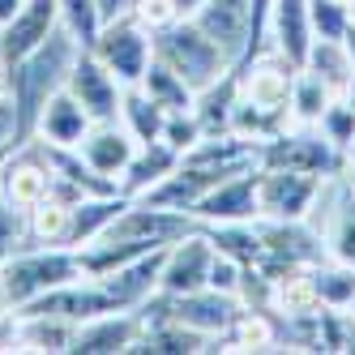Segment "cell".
I'll use <instances>...</instances> for the list:
<instances>
[{
	"instance_id": "6da1fadb",
	"label": "cell",
	"mask_w": 355,
	"mask_h": 355,
	"mask_svg": "<svg viewBox=\"0 0 355 355\" xmlns=\"http://www.w3.org/2000/svg\"><path fill=\"white\" fill-rule=\"evenodd\" d=\"M78 52H82V43L73 39L64 31V21H60V26L47 35L31 56H21L17 64L5 69V86H9L13 112H17V133H21V141L35 133V120L47 107V98H52L56 90H64L69 69H73V60H78Z\"/></svg>"
},
{
	"instance_id": "7a4b0ae2",
	"label": "cell",
	"mask_w": 355,
	"mask_h": 355,
	"mask_svg": "<svg viewBox=\"0 0 355 355\" xmlns=\"http://www.w3.org/2000/svg\"><path fill=\"white\" fill-rule=\"evenodd\" d=\"M73 278H82V257L78 248H64V244H31L0 266V287H5L13 313L26 309L39 295L73 283Z\"/></svg>"
},
{
	"instance_id": "3957f363",
	"label": "cell",
	"mask_w": 355,
	"mask_h": 355,
	"mask_svg": "<svg viewBox=\"0 0 355 355\" xmlns=\"http://www.w3.org/2000/svg\"><path fill=\"white\" fill-rule=\"evenodd\" d=\"M150 47H155V60L167 64L171 73H180L193 90H206L227 69H236L223 56V47L201 31L193 17H180V21H171V26L155 31L150 35Z\"/></svg>"
},
{
	"instance_id": "277c9868",
	"label": "cell",
	"mask_w": 355,
	"mask_h": 355,
	"mask_svg": "<svg viewBox=\"0 0 355 355\" xmlns=\"http://www.w3.org/2000/svg\"><path fill=\"white\" fill-rule=\"evenodd\" d=\"M261 236V261L257 270L270 283H283L291 274H304L325 257V244L317 236V227L309 218H257Z\"/></svg>"
},
{
	"instance_id": "5b68a950",
	"label": "cell",
	"mask_w": 355,
	"mask_h": 355,
	"mask_svg": "<svg viewBox=\"0 0 355 355\" xmlns=\"http://www.w3.org/2000/svg\"><path fill=\"white\" fill-rule=\"evenodd\" d=\"M141 317H171L189 329L206 338H223L227 329L236 325V317L244 313V300L240 295H227V291H214V287H201V291H184V295H171V291H155L141 309Z\"/></svg>"
},
{
	"instance_id": "8992f818",
	"label": "cell",
	"mask_w": 355,
	"mask_h": 355,
	"mask_svg": "<svg viewBox=\"0 0 355 355\" xmlns=\"http://www.w3.org/2000/svg\"><path fill=\"white\" fill-rule=\"evenodd\" d=\"M309 223L317 227V236L325 244V257L355 266V184L347 180V171L321 180V193L309 210Z\"/></svg>"
},
{
	"instance_id": "52a82bcc",
	"label": "cell",
	"mask_w": 355,
	"mask_h": 355,
	"mask_svg": "<svg viewBox=\"0 0 355 355\" xmlns=\"http://www.w3.org/2000/svg\"><path fill=\"white\" fill-rule=\"evenodd\" d=\"M261 167H295L309 175H338L347 171L343 150L321 133V124H291L274 141L261 146Z\"/></svg>"
},
{
	"instance_id": "ba28073f",
	"label": "cell",
	"mask_w": 355,
	"mask_h": 355,
	"mask_svg": "<svg viewBox=\"0 0 355 355\" xmlns=\"http://www.w3.org/2000/svg\"><path fill=\"white\" fill-rule=\"evenodd\" d=\"M90 52L103 60L120 86H137L146 78V69L150 60H155V47H150V31L141 26V21L133 13H120V17H107L103 26H98L94 43H90Z\"/></svg>"
},
{
	"instance_id": "9c48e42d",
	"label": "cell",
	"mask_w": 355,
	"mask_h": 355,
	"mask_svg": "<svg viewBox=\"0 0 355 355\" xmlns=\"http://www.w3.org/2000/svg\"><path fill=\"white\" fill-rule=\"evenodd\" d=\"M321 180L295 167H257V218H309Z\"/></svg>"
},
{
	"instance_id": "30bf717a",
	"label": "cell",
	"mask_w": 355,
	"mask_h": 355,
	"mask_svg": "<svg viewBox=\"0 0 355 355\" xmlns=\"http://www.w3.org/2000/svg\"><path fill=\"white\" fill-rule=\"evenodd\" d=\"M193 21L206 31L223 56L232 64H244L248 56H257V39H252V0H206Z\"/></svg>"
},
{
	"instance_id": "8fae6325",
	"label": "cell",
	"mask_w": 355,
	"mask_h": 355,
	"mask_svg": "<svg viewBox=\"0 0 355 355\" xmlns=\"http://www.w3.org/2000/svg\"><path fill=\"white\" fill-rule=\"evenodd\" d=\"M64 86H69V94L90 112V120H116V116H120L124 86H120L116 73L90 52V47H82V52H78V60H73Z\"/></svg>"
},
{
	"instance_id": "7c38bea8",
	"label": "cell",
	"mask_w": 355,
	"mask_h": 355,
	"mask_svg": "<svg viewBox=\"0 0 355 355\" xmlns=\"http://www.w3.org/2000/svg\"><path fill=\"white\" fill-rule=\"evenodd\" d=\"M240 69V98L248 103H261V107H287L291 112V86H295V73L300 64H291L283 52H257L252 60L236 64Z\"/></svg>"
},
{
	"instance_id": "4fadbf2b",
	"label": "cell",
	"mask_w": 355,
	"mask_h": 355,
	"mask_svg": "<svg viewBox=\"0 0 355 355\" xmlns=\"http://www.w3.org/2000/svg\"><path fill=\"white\" fill-rule=\"evenodd\" d=\"M210 266H214V244L206 236V227L189 232L184 240H175L163 252V274H159V291L184 295V291H201L210 287Z\"/></svg>"
},
{
	"instance_id": "5bb4252c",
	"label": "cell",
	"mask_w": 355,
	"mask_h": 355,
	"mask_svg": "<svg viewBox=\"0 0 355 355\" xmlns=\"http://www.w3.org/2000/svg\"><path fill=\"white\" fill-rule=\"evenodd\" d=\"M56 26H60L56 0H21V9L9 21H0V69H9L21 56H31Z\"/></svg>"
},
{
	"instance_id": "9a60e30c",
	"label": "cell",
	"mask_w": 355,
	"mask_h": 355,
	"mask_svg": "<svg viewBox=\"0 0 355 355\" xmlns=\"http://www.w3.org/2000/svg\"><path fill=\"white\" fill-rule=\"evenodd\" d=\"M0 197L13 201L17 210H31L52 197V167H47V159L39 155V146L31 137L13 146L5 171H0Z\"/></svg>"
},
{
	"instance_id": "2e32d148",
	"label": "cell",
	"mask_w": 355,
	"mask_h": 355,
	"mask_svg": "<svg viewBox=\"0 0 355 355\" xmlns=\"http://www.w3.org/2000/svg\"><path fill=\"white\" fill-rule=\"evenodd\" d=\"M141 313L137 309H116V313H98L78 325L69 355H133L141 338Z\"/></svg>"
},
{
	"instance_id": "e0dca14e",
	"label": "cell",
	"mask_w": 355,
	"mask_h": 355,
	"mask_svg": "<svg viewBox=\"0 0 355 355\" xmlns=\"http://www.w3.org/2000/svg\"><path fill=\"white\" fill-rule=\"evenodd\" d=\"M261 210H257V167H248L232 180H223L214 193H206L197 201L193 218L197 223H252Z\"/></svg>"
},
{
	"instance_id": "ac0fdd59",
	"label": "cell",
	"mask_w": 355,
	"mask_h": 355,
	"mask_svg": "<svg viewBox=\"0 0 355 355\" xmlns=\"http://www.w3.org/2000/svg\"><path fill=\"white\" fill-rule=\"evenodd\" d=\"M78 150H82V159L98 175H103V180H116L120 184V175H124V167H129L133 150H137V137L124 129L120 120H94Z\"/></svg>"
},
{
	"instance_id": "d6986e66",
	"label": "cell",
	"mask_w": 355,
	"mask_h": 355,
	"mask_svg": "<svg viewBox=\"0 0 355 355\" xmlns=\"http://www.w3.org/2000/svg\"><path fill=\"white\" fill-rule=\"evenodd\" d=\"M163 252H146V257H133V261H124L107 274H98V283H103V291L112 295L116 309H141V304L159 291V274H163Z\"/></svg>"
},
{
	"instance_id": "ffe728a7",
	"label": "cell",
	"mask_w": 355,
	"mask_h": 355,
	"mask_svg": "<svg viewBox=\"0 0 355 355\" xmlns=\"http://www.w3.org/2000/svg\"><path fill=\"white\" fill-rule=\"evenodd\" d=\"M266 39H270L266 47L283 52L291 64L309 60V47H313V13H309V0H274Z\"/></svg>"
},
{
	"instance_id": "44dd1931",
	"label": "cell",
	"mask_w": 355,
	"mask_h": 355,
	"mask_svg": "<svg viewBox=\"0 0 355 355\" xmlns=\"http://www.w3.org/2000/svg\"><path fill=\"white\" fill-rule=\"evenodd\" d=\"M90 124H94L90 112L64 86V90H56L52 98H47V107L39 112L31 137H43V141H52V146H82V137L90 133Z\"/></svg>"
},
{
	"instance_id": "7402d4cb",
	"label": "cell",
	"mask_w": 355,
	"mask_h": 355,
	"mask_svg": "<svg viewBox=\"0 0 355 355\" xmlns=\"http://www.w3.org/2000/svg\"><path fill=\"white\" fill-rule=\"evenodd\" d=\"M141 338L133 347V355H206V351H218L214 338L197 334V329L171 321V317H141Z\"/></svg>"
},
{
	"instance_id": "603a6c76",
	"label": "cell",
	"mask_w": 355,
	"mask_h": 355,
	"mask_svg": "<svg viewBox=\"0 0 355 355\" xmlns=\"http://www.w3.org/2000/svg\"><path fill=\"white\" fill-rule=\"evenodd\" d=\"M236 103H240V69H227L223 78H214L206 90H197V98H193V116L201 124V133H206V137L232 133Z\"/></svg>"
},
{
	"instance_id": "cb8c5ba5",
	"label": "cell",
	"mask_w": 355,
	"mask_h": 355,
	"mask_svg": "<svg viewBox=\"0 0 355 355\" xmlns=\"http://www.w3.org/2000/svg\"><path fill=\"white\" fill-rule=\"evenodd\" d=\"M175 167H180V150H171L163 137L159 141H141L133 150L129 167H124V175H120V193L124 197H141V193L155 189L163 175H171Z\"/></svg>"
},
{
	"instance_id": "d4e9b609",
	"label": "cell",
	"mask_w": 355,
	"mask_h": 355,
	"mask_svg": "<svg viewBox=\"0 0 355 355\" xmlns=\"http://www.w3.org/2000/svg\"><path fill=\"white\" fill-rule=\"evenodd\" d=\"M78 321H64L52 313H17V351L31 355H69Z\"/></svg>"
},
{
	"instance_id": "484cf974",
	"label": "cell",
	"mask_w": 355,
	"mask_h": 355,
	"mask_svg": "<svg viewBox=\"0 0 355 355\" xmlns=\"http://www.w3.org/2000/svg\"><path fill=\"white\" fill-rule=\"evenodd\" d=\"M124 206H129V197H124V193H94V197H82L78 206H73L69 248H86L90 240H98Z\"/></svg>"
},
{
	"instance_id": "4316f807",
	"label": "cell",
	"mask_w": 355,
	"mask_h": 355,
	"mask_svg": "<svg viewBox=\"0 0 355 355\" xmlns=\"http://www.w3.org/2000/svg\"><path fill=\"white\" fill-rule=\"evenodd\" d=\"M309 283L321 309H351L355 300V266L334 261V257H321L317 266H309Z\"/></svg>"
},
{
	"instance_id": "83f0119b",
	"label": "cell",
	"mask_w": 355,
	"mask_h": 355,
	"mask_svg": "<svg viewBox=\"0 0 355 355\" xmlns=\"http://www.w3.org/2000/svg\"><path fill=\"white\" fill-rule=\"evenodd\" d=\"M124 129H129L141 141H159L163 137V124H167V112L150 98L141 86H124V98H120V116H116Z\"/></svg>"
},
{
	"instance_id": "f1b7e54d",
	"label": "cell",
	"mask_w": 355,
	"mask_h": 355,
	"mask_svg": "<svg viewBox=\"0 0 355 355\" xmlns=\"http://www.w3.org/2000/svg\"><path fill=\"white\" fill-rule=\"evenodd\" d=\"M300 69L317 73V78H321L329 90H334L338 98H343L347 86L355 82V64H351V56H347V47H343V43H329V39H313L309 60H304Z\"/></svg>"
},
{
	"instance_id": "f546056e",
	"label": "cell",
	"mask_w": 355,
	"mask_h": 355,
	"mask_svg": "<svg viewBox=\"0 0 355 355\" xmlns=\"http://www.w3.org/2000/svg\"><path fill=\"white\" fill-rule=\"evenodd\" d=\"M73 206L78 201L64 197H47L39 206L26 210V227H31V244H64L69 248V227H73Z\"/></svg>"
},
{
	"instance_id": "4dcf8cb0",
	"label": "cell",
	"mask_w": 355,
	"mask_h": 355,
	"mask_svg": "<svg viewBox=\"0 0 355 355\" xmlns=\"http://www.w3.org/2000/svg\"><path fill=\"white\" fill-rule=\"evenodd\" d=\"M206 227V223H201ZM206 236L214 244V252L223 257H232L240 266H257L261 261V236H257V218L252 223H210Z\"/></svg>"
},
{
	"instance_id": "1f68e13d",
	"label": "cell",
	"mask_w": 355,
	"mask_h": 355,
	"mask_svg": "<svg viewBox=\"0 0 355 355\" xmlns=\"http://www.w3.org/2000/svg\"><path fill=\"white\" fill-rule=\"evenodd\" d=\"M155 103L163 107V112H189L193 107V98H197V90L180 78V73H171L167 64H159V60H150V69H146V78L137 82Z\"/></svg>"
},
{
	"instance_id": "d6a6232c",
	"label": "cell",
	"mask_w": 355,
	"mask_h": 355,
	"mask_svg": "<svg viewBox=\"0 0 355 355\" xmlns=\"http://www.w3.org/2000/svg\"><path fill=\"white\" fill-rule=\"evenodd\" d=\"M334 90H329L317 73H309V69H300L295 73V86H291V124H321V116H325V107L334 103Z\"/></svg>"
},
{
	"instance_id": "836d02e7",
	"label": "cell",
	"mask_w": 355,
	"mask_h": 355,
	"mask_svg": "<svg viewBox=\"0 0 355 355\" xmlns=\"http://www.w3.org/2000/svg\"><path fill=\"white\" fill-rule=\"evenodd\" d=\"M56 5H60L64 31L78 39L82 47H90L98 26H103V5H98V0H56Z\"/></svg>"
},
{
	"instance_id": "e575fe53",
	"label": "cell",
	"mask_w": 355,
	"mask_h": 355,
	"mask_svg": "<svg viewBox=\"0 0 355 355\" xmlns=\"http://www.w3.org/2000/svg\"><path fill=\"white\" fill-rule=\"evenodd\" d=\"M309 13H313V39H329V43H343L355 21L347 0H309Z\"/></svg>"
},
{
	"instance_id": "d590c367",
	"label": "cell",
	"mask_w": 355,
	"mask_h": 355,
	"mask_svg": "<svg viewBox=\"0 0 355 355\" xmlns=\"http://www.w3.org/2000/svg\"><path fill=\"white\" fill-rule=\"evenodd\" d=\"M31 248V227H26V210H17L13 201L0 197V266H5L13 252Z\"/></svg>"
},
{
	"instance_id": "8d00e7d4",
	"label": "cell",
	"mask_w": 355,
	"mask_h": 355,
	"mask_svg": "<svg viewBox=\"0 0 355 355\" xmlns=\"http://www.w3.org/2000/svg\"><path fill=\"white\" fill-rule=\"evenodd\" d=\"M321 133L334 141V146L343 150V159H347V146L355 141V107L347 103V98H334V103L325 107V116H321Z\"/></svg>"
},
{
	"instance_id": "74e56055",
	"label": "cell",
	"mask_w": 355,
	"mask_h": 355,
	"mask_svg": "<svg viewBox=\"0 0 355 355\" xmlns=\"http://www.w3.org/2000/svg\"><path fill=\"white\" fill-rule=\"evenodd\" d=\"M206 137L201 133V124H197V116H193V107L189 112H167V124H163V141L171 146V150H180V155H189V150Z\"/></svg>"
},
{
	"instance_id": "f35d334b",
	"label": "cell",
	"mask_w": 355,
	"mask_h": 355,
	"mask_svg": "<svg viewBox=\"0 0 355 355\" xmlns=\"http://www.w3.org/2000/svg\"><path fill=\"white\" fill-rule=\"evenodd\" d=\"M141 26L155 35V31H163V26H171V21H180V13H175V5L171 0H137V5L129 9Z\"/></svg>"
},
{
	"instance_id": "ab89813d",
	"label": "cell",
	"mask_w": 355,
	"mask_h": 355,
	"mask_svg": "<svg viewBox=\"0 0 355 355\" xmlns=\"http://www.w3.org/2000/svg\"><path fill=\"white\" fill-rule=\"evenodd\" d=\"M244 270L240 261L223 257V252H214V266H210V287L214 291H227V295H240V283H244Z\"/></svg>"
},
{
	"instance_id": "60d3db41",
	"label": "cell",
	"mask_w": 355,
	"mask_h": 355,
	"mask_svg": "<svg viewBox=\"0 0 355 355\" xmlns=\"http://www.w3.org/2000/svg\"><path fill=\"white\" fill-rule=\"evenodd\" d=\"M9 141H21V133H17V112H13V98L5 94V98H0V146H9Z\"/></svg>"
},
{
	"instance_id": "b9f144b4",
	"label": "cell",
	"mask_w": 355,
	"mask_h": 355,
	"mask_svg": "<svg viewBox=\"0 0 355 355\" xmlns=\"http://www.w3.org/2000/svg\"><path fill=\"white\" fill-rule=\"evenodd\" d=\"M5 351H17V313L0 317V355Z\"/></svg>"
},
{
	"instance_id": "7bdbcfd3",
	"label": "cell",
	"mask_w": 355,
	"mask_h": 355,
	"mask_svg": "<svg viewBox=\"0 0 355 355\" xmlns=\"http://www.w3.org/2000/svg\"><path fill=\"white\" fill-rule=\"evenodd\" d=\"M171 5H175V13H180V17H193L201 5H206V0H171Z\"/></svg>"
},
{
	"instance_id": "ee69618b",
	"label": "cell",
	"mask_w": 355,
	"mask_h": 355,
	"mask_svg": "<svg viewBox=\"0 0 355 355\" xmlns=\"http://www.w3.org/2000/svg\"><path fill=\"white\" fill-rule=\"evenodd\" d=\"M17 9H21V0H0V21H9Z\"/></svg>"
},
{
	"instance_id": "f6af8a7d",
	"label": "cell",
	"mask_w": 355,
	"mask_h": 355,
	"mask_svg": "<svg viewBox=\"0 0 355 355\" xmlns=\"http://www.w3.org/2000/svg\"><path fill=\"white\" fill-rule=\"evenodd\" d=\"M343 47H347V56H351V64H355V21H351V31H347V39H343Z\"/></svg>"
},
{
	"instance_id": "bcb514c9",
	"label": "cell",
	"mask_w": 355,
	"mask_h": 355,
	"mask_svg": "<svg viewBox=\"0 0 355 355\" xmlns=\"http://www.w3.org/2000/svg\"><path fill=\"white\" fill-rule=\"evenodd\" d=\"M13 146H17V141H9V146H0V171H5V163H9V155H13Z\"/></svg>"
},
{
	"instance_id": "7dc6e473",
	"label": "cell",
	"mask_w": 355,
	"mask_h": 355,
	"mask_svg": "<svg viewBox=\"0 0 355 355\" xmlns=\"http://www.w3.org/2000/svg\"><path fill=\"white\" fill-rule=\"evenodd\" d=\"M5 313H13V304H9V295H5V287H0V317Z\"/></svg>"
},
{
	"instance_id": "c3c4849f",
	"label": "cell",
	"mask_w": 355,
	"mask_h": 355,
	"mask_svg": "<svg viewBox=\"0 0 355 355\" xmlns=\"http://www.w3.org/2000/svg\"><path fill=\"white\" fill-rule=\"evenodd\" d=\"M347 167H355V141L347 146Z\"/></svg>"
},
{
	"instance_id": "681fc988",
	"label": "cell",
	"mask_w": 355,
	"mask_h": 355,
	"mask_svg": "<svg viewBox=\"0 0 355 355\" xmlns=\"http://www.w3.org/2000/svg\"><path fill=\"white\" fill-rule=\"evenodd\" d=\"M343 98H347V103H351V107H355V82H351V86H347V94H343Z\"/></svg>"
},
{
	"instance_id": "f907efd6",
	"label": "cell",
	"mask_w": 355,
	"mask_h": 355,
	"mask_svg": "<svg viewBox=\"0 0 355 355\" xmlns=\"http://www.w3.org/2000/svg\"><path fill=\"white\" fill-rule=\"evenodd\" d=\"M9 94V86H5V69H0V98H5Z\"/></svg>"
},
{
	"instance_id": "816d5d0a",
	"label": "cell",
	"mask_w": 355,
	"mask_h": 355,
	"mask_svg": "<svg viewBox=\"0 0 355 355\" xmlns=\"http://www.w3.org/2000/svg\"><path fill=\"white\" fill-rule=\"evenodd\" d=\"M347 180H351V184H355V167H347Z\"/></svg>"
},
{
	"instance_id": "f5cc1de1",
	"label": "cell",
	"mask_w": 355,
	"mask_h": 355,
	"mask_svg": "<svg viewBox=\"0 0 355 355\" xmlns=\"http://www.w3.org/2000/svg\"><path fill=\"white\" fill-rule=\"evenodd\" d=\"M347 313H351V317H355V300H351V309H347Z\"/></svg>"
},
{
	"instance_id": "db71d44e",
	"label": "cell",
	"mask_w": 355,
	"mask_h": 355,
	"mask_svg": "<svg viewBox=\"0 0 355 355\" xmlns=\"http://www.w3.org/2000/svg\"><path fill=\"white\" fill-rule=\"evenodd\" d=\"M351 17H355V0H351Z\"/></svg>"
},
{
	"instance_id": "11a10c76",
	"label": "cell",
	"mask_w": 355,
	"mask_h": 355,
	"mask_svg": "<svg viewBox=\"0 0 355 355\" xmlns=\"http://www.w3.org/2000/svg\"><path fill=\"white\" fill-rule=\"evenodd\" d=\"M347 5H351V0H347Z\"/></svg>"
}]
</instances>
